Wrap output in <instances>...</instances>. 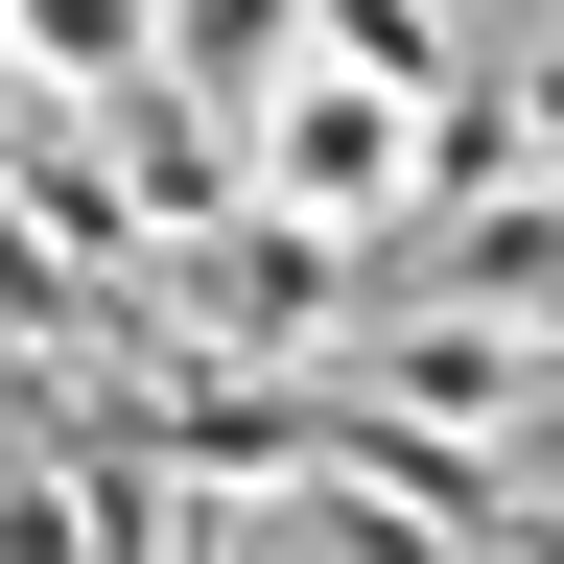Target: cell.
Returning <instances> with one entry per match:
<instances>
[{"label":"cell","mask_w":564,"mask_h":564,"mask_svg":"<svg viewBox=\"0 0 564 564\" xmlns=\"http://www.w3.org/2000/svg\"><path fill=\"white\" fill-rule=\"evenodd\" d=\"M423 95H447V70H400L377 24H329V0H306V24L259 47V95H236V212L377 259L400 212H423Z\"/></svg>","instance_id":"6da1fadb"}]
</instances>
